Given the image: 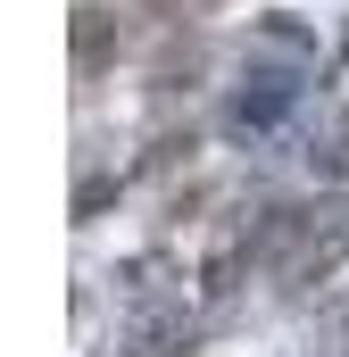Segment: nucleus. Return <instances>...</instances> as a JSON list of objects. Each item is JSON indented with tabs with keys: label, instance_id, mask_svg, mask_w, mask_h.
<instances>
[{
	"label": "nucleus",
	"instance_id": "nucleus-1",
	"mask_svg": "<svg viewBox=\"0 0 349 357\" xmlns=\"http://www.w3.org/2000/svg\"><path fill=\"white\" fill-rule=\"evenodd\" d=\"M283 108H291V84H283V75H258V91H242V100H233V116H242V125H274Z\"/></svg>",
	"mask_w": 349,
	"mask_h": 357
}]
</instances>
